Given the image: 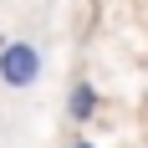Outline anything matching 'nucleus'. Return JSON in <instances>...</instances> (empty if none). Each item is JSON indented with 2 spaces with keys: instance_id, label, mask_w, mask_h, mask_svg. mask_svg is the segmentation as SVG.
Returning <instances> with one entry per match:
<instances>
[{
  "instance_id": "nucleus-1",
  "label": "nucleus",
  "mask_w": 148,
  "mask_h": 148,
  "mask_svg": "<svg viewBox=\"0 0 148 148\" xmlns=\"http://www.w3.org/2000/svg\"><path fill=\"white\" fill-rule=\"evenodd\" d=\"M41 77H46L41 46L26 41V36H15V41L0 36V87H5V92H31Z\"/></svg>"
},
{
  "instance_id": "nucleus-2",
  "label": "nucleus",
  "mask_w": 148,
  "mask_h": 148,
  "mask_svg": "<svg viewBox=\"0 0 148 148\" xmlns=\"http://www.w3.org/2000/svg\"><path fill=\"white\" fill-rule=\"evenodd\" d=\"M97 107H102V92L92 87L87 77H77L72 87H66V123H92Z\"/></svg>"
},
{
  "instance_id": "nucleus-3",
  "label": "nucleus",
  "mask_w": 148,
  "mask_h": 148,
  "mask_svg": "<svg viewBox=\"0 0 148 148\" xmlns=\"http://www.w3.org/2000/svg\"><path fill=\"white\" fill-rule=\"evenodd\" d=\"M66 148H92V143H87V138H72V143H66Z\"/></svg>"
}]
</instances>
